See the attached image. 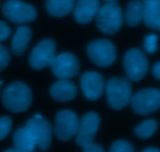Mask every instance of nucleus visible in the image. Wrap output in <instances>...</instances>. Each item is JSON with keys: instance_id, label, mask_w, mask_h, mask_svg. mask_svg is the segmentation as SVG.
<instances>
[{"instance_id": "1", "label": "nucleus", "mask_w": 160, "mask_h": 152, "mask_svg": "<svg viewBox=\"0 0 160 152\" xmlns=\"http://www.w3.org/2000/svg\"><path fill=\"white\" fill-rule=\"evenodd\" d=\"M32 92L28 85L20 81L9 84L3 91L2 101L9 112L18 113L25 112L32 103Z\"/></svg>"}, {"instance_id": "2", "label": "nucleus", "mask_w": 160, "mask_h": 152, "mask_svg": "<svg viewBox=\"0 0 160 152\" xmlns=\"http://www.w3.org/2000/svg\"><path fill=\"white\" fill-rule=\"evenodd\" d=\"M97 26L106 34L112 35L118 32L123 23V11L117 2H107L96 14Z\"/></svg>"}, {"instance_id": "3", "label": "nucleus", "mask_w": 160, "mask_h": 152, "mask_svg": "<svg viewBox=\"0 0 160 152\" xmlns=\"http://www.w3.org/2000/svg\"><path fill=\"white\" fill-rule=\"evenodd\" d=\"M106 91L109 106L114 110H120L131 101L132 87L126 78L112 77L108 81Z\"/></svg>"}, {"instance_id": "4", "label": "nucleus", "mask_w": 160, "mask_h": 152, "mask_svg": "<svg viewBox=\"0 0 160 152\" xmlns=\"http://www.w3.org/2000/svg\"><path fill=\"white\" fill-rule=\"evenodd\" d=\"M87 53L95 65L104 68L112 65L117 59L115 45L107 39H98L89 43Z\"/></svg>"}, {"instance_id": "5", "label": "nucleus", "mask_w": 160, "mask_h": 152, "mask_svg": "<svg viewBox=\"0 0 160 152\" xmlns=\"http://www.w3.org/2000/svg\"><path fill=\"white\" fill-rule=\"evenodd\" d=\"M123 66L129 80L140 81L146 76L149 62L148 58L140 49L134 48L125 54Z\"/></svg>"}, {"instance_id": "6", "label": "nucleus", "mask_w": 160, "mask_h": 152, "mask_svg": "<svg viewBox=\"0 0 160 152\" xmlns=\"http://www.w3.org/2000/svg\"><path fill=\"white\" fill-rule=\"evenodd\" d=\"M4 17L17 24L29 23L37 17V10L31 5L20 0H8L2 7Z\"/></svg>"}, {"instance_id": "7", "label": "nucleus", "mask_w": 160, "mask_h": 152, "mask_svg": "<svg viewBox=\"0 0 160 152\" xmlns=\"http://www.w3.org/2000/svg\"><path fill=\"white\" fill-rule=\"evenodd\" d=\"M130 101L135 113L148 115L159 109L160 91L156 88L144 89L136 93Z\"/></svg>"}, {"instance_id": "8", "label": "nucleus", "mask_w": 160, "mask_h": 152, "mask_svg": "<svg viewBox=\"0 0 160 152\" xmlns=\"http://www.w3.org/2000/svg\"><path fill=\"white\" fill-rule=\"evenodd\" d=\"M79 126V120L73 111L62 110L58 112L55 119L54 132L56 137L62 141H68L76 135Z\"/></svg>"}, {"instance_id": "9", "label": "nucleus", "mask_w": 160, "mask_h": 152, "mask_svg": "<svg viewBox=\"0 0 160 152\" xmlns=\"http://www.w3.org/2000/svg\"><path fill=\"white\" fill-rule=\"evenodd\" d=\"M56 43L52 39H45L39 42L31 51L29 64L34 70L51 66L55 59Z\"/></svg>"}, {"instance_id": "10", "label": "nucleus", "mask_w": 160, "mask_h": 152, "mask_svg": "<svg viewBox=\"0 0 160 152\" xmlns=\"http://www.w3.org/2000/svg\"><path fill=\"white\" fill-rule=\"evenodd\" d=\"M100 125V117L95 112H88L79 122L76 134V143L84 148L93 143L94 138Z\"/></svg>"}, {"instance_id": "11", "label": "nucleus", "mask_w": 160, "mask_h": 152, "mask_svg": "<svg viewBox=\"0 0 160 152\" xmlns=\"http://www.w3.org/2000/svg\"><path fill=\"white\" fill-rule=\"evenodd\" d=\"M51 67L53 74L59 79L74 77L80 70L78 58L70 52H63L55 56Z\"/></svg>"}, {"instance_id": "12", "label": "nucleus", "mask_w": 160, "mask_h": 152, "mask_svg": "<svg viewBox=\"0 0 160 152\" xmlns=\"http://www.w3.org/2000/svg\"><path fill=\"white\" fill-rule=\"evenodd\" d=\"M26 127L32 134L36 147L42 151L49 148L52 138V127L49 122L43 118L38 120L33 117L27 122Z\"/></svg>"}, {"instance_id": "13", "label": "nucleus", "mask_w": 160, "mask_h": 152, "mask_svg": "<svg viewBox=\"0 0 160 152\" xmlns=\"http://www.w3.org/2000/svg\"><path fill=\"white\" fill-rule=\"evenodd\" d=\"M81 85L84 96L88 99L95 101L101 98L104 91V77L98 72H86L81 77Z\"/></svg>"}, {"instance_id": "14", "label": "nucleus", "mask_w": 160, "mask_h": 152, "mask_svg": "<svg viewBox=\"0 0 160 152\" xmlns=\"http://www.w3.org/2000/svg\"><path fill=\"white\" fill-rule=\"evenodd\" d=\"M99 9V0H78L74 8V17L81 24H88Z\"/></svg>"}, {"instance_id": "15", "label": "nucleus", "mask_w": 160, "mask_h": 152, "mask_svg": "<svg viewBox=\"0 0 160 152\" xmlns=\"http://www.w3.org/2000/svg\"><path fill=\"white\" fill-rule=\"evenodd\" d=\"M77 93L76 86L68 79H60L50 88L52 98L59 102H66L74 99Z\"/></svg>"}, {"instance_id": "16", "label": "nucleus", "mask_w": 160, "mask_h": 152, "mask_svg": "<svg viewBox=\"0 0 160 152\" xmlns=\"http://www.w3.org/2000/svg\"><path fill=\"white\" fill-rule=\"evenodd\" d=\"M143 20L150 29L160 30V0H143Z\"/></svg>"}, {"instance_id": "17", "label": "nucleus", "mask_w": 160, "mask_h": 152, "mask_svg": "<svg viewBox=\"0 0 160 152\" xmlns=\"http://www.w3.org/2000/svg\"><path fill=\"white\" fill-rule=\"evenodd\" d=\"M32 36V31L28 26L20 27L16 31L12 41V51L17 56H21L25 52Z\"/></svg>"}, {"instance_id": "18", "label": "nucleus", "mask_w": 160, "mask_h": 152, "mask_svg": "<svg viewBox=\"0 0 160 152\" xmlns=\"http://www.w3.org/2000/svg\"><path fill=\"white\" fill-rule=\"evenodd\" d=\"M13 144L17 152L34 151L36 147L34 137L26 126L16 131L13 136Z\"/></svg>"}, {"instance_id": "19", "label": "nucleus", "mask_w": 160, "mask_h": 152, "mask_svg": "<svg viewBox=\"0 0 160 152\" xmlns=\"http://www.w3.org/2000/svg\"><path fill=\"white\" fill-rule=\"evenodd\" d=\"M75 0H46L45 7L48 13L54 17H63L72 12Z\"/></svg>"}, {"instance_id": "20", "label": "nucleus", "mask_w": 160, "mask_h": 152, "mask_svg": "<svg viewBox=\"0 0 160 152\" xmlns=\"http://www.w3.org/2000/svg\"><path fill=\"white\" fill-rule=\"evenodd\" d=\"M143 20V3L140 0H132L128 4L126 12L127 23L131 27H137Z\"/></svg>"}, {"instance_id": "21", "label": "nucleus", "mask_w": 160, "mask_h": 152, "mask_svg": "<svg viewBox=\"0 0 160 152\" xmlns=\"http://www.w3.org/2000/svg\"><path fill=\"white\" fill-rule=\"evenodd\" d=\"M158 129V123L156 120L150 119L145 120L134 130L136 136L139 138L148 139L156 133Z\"/></svg>"}, {"instance_id": "22", "label": "nucleus", "mask_w": 160, "mask_h": 152, "mask_svg": "<svg viewBox=\"0 0 160 152\" xmlns=\"http://www.w3.org/2000/svg\"><path fill=\"white\" fill-rule=\"evenodd\" d=\"M111 152H133L134 151V145L129 141L123 140H116L111 146Z\"/></svg>"}, {"instance_id": "23", "label": "nucleus", "mask_w": 160, "mask_h": 152, "mask_svg": "<svg viewBox=\"0 0 160 152\" xmlns=\"http://www.w3.org/2000/svg\"><path fill=\"white\" fill-rule=\"evenodd\" d=\"M158 36L151 34L145 37L144 42V48L149 54H153L158 50Z\"/></svg>"}, {"instance_id": "24", "label": "nucleus", "mask_w": 160, "mask_h": 152, "mask_svg": "<svg viewBox=\"0 0 160 152\" xmlns=\"http://www.w3.org/2000/svg\"><path fill=\"white\" fill-rule=\"evenodd\" d=\"M12 123V119L9 116H2L0 118V140L6 138L10 132Z\"/></svg>"}, {"instance_id": "25", "label": "nucleus", "mask_w": 160, "mask_h": 152, "mask_svg": "<svg viewBox=\"0 0 160 152\" xmlns=\"http://www.w3.org/2000/svg\"><path fill=\"white\" fill-rule=\"evenodd\" d=\"M11 56L9 50L0 44V71L4 70L10 62Z\"/></svg>"}, {"instance_id": "26", "label": "nucleus", "mask_w": 160, "mask_h": 152, "mask_svg": "<svg viewBox=\"0 0 160 152\" xmlns=\"http://www.w3.org/2000/svg\"><path fill=\"white\" fill-rule=\"evenodd\" d=\"M10 28L6 22L0 20V42L6 40L10 35Z\"/></svg>"}, {"instance_id": "27", "label": "nucleus", "mask_w": 160, "mask_h": 152, "mask_svg": "<svg viewBox=\"0 0 160 152\" xmlns=\"http://www.w3.org/2000/svg\"><path fill=\"white\" fill-rule=\"evenodd\" d=\"M84 151H85V152H103L104 151V149H103V148L100 145H98V144H95L93 142V143H92L91 145H89L88 147L84 148Z\"/></svg>"}, {"instance_id": "28", "label": "nucleus", "mask_w": 160, "mask_h": 152, "mask_svg": "<svg viewBox=\"0 0 160 152\" xmlns=\"http://www.w3.org/2000/svg\"><path fill=\"white\" fill-rule=\"evenodd\" d=\"M153 73H154V76H156V79L157 80L160 79V62H156V65L154 66V68H153Z\"/></svg>"}, {"instance_id": "29", "label": "nucleus", "mask_w": 160, "mask_h": 152, "mask_svg": "<svg viewBox=\"0 0 160 152\" xmlns=\"http://www.w3.org/2000/svg\"><path fill=\"white\" fill-rule=\"evenodd\" d=\"M144 152H159V148H148L147 149L143 150Z\"/></svg>"}, {"instance_id": "30", "label": "nucleus", "mask_w": 160, "mask_h": 152, "mask_svg": "<svg viewBox=\"0 0 160 152\" xmlns=\"http://www.w3.org/2000/svg\"><path fill=\"white\" fill-rule=\"evenodd\" d=\"M34 118L38 119V120H40V119H42L43 117H42V115H40V114H36V115H34Z\"/></svg>"}, {"instance_id": "31", "label": "nucleus", "mask_w": 160, "mask_h": 152, "mask_svg": "<svg viewBox=\"0 0 160 152\" xmlns=\"http://www.w3.org/2000/svg\"><path fill=\"white\" fill-rule=\"evenodd\" d=\"M6 152H17V149H16L15 148H12V149H8V150H6Z\"/></svg>"}, {"instance_id": "32", "label": "nucleus", "mask_w": 160, "mask_h": 152, "mask_svg": "<svg viewBox=\"0 0 160 152\" xmlns=\"http://www.w3.org/2000/svg\"><path fill=\"white\" fill-rule=\"evenodd\" d=\"M106 2H117L119 0H104Z\"/></svg>"}, {"instance_id": "33", "label": "nucleus", "mask_w": 160, "mask_h": 152, "mask_svg": "<svg viewBox=\"0 0 160 152\" xmlns=\"http://www.w3.org/2000/svg\"><path fill=\"white\" fill-rule=\"evenodd\" d=\"M2 84H3V81H1V80H0V87H1V85H2Z\"/></svg>"}]
</instances>
